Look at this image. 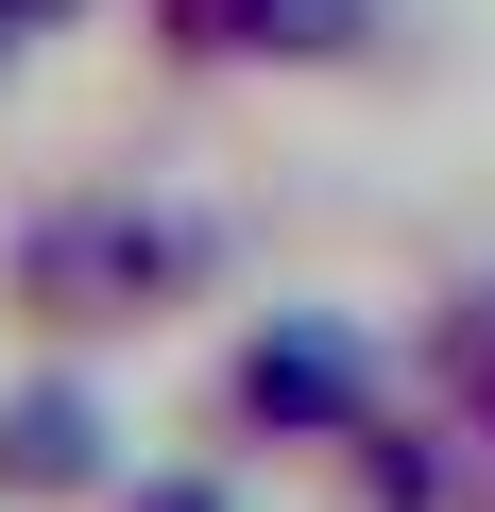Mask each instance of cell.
Here are the masks:
<instances>
[{"label":"cell","mask_w":495,"mask_h":512,"mask_svg":"<svg viewBox=\"0 0 495 512\" xmlns=\"http://www.w3.org/2000/svg\"><path fill=\"white\" fill-rule=\"evenodd\" d=\"M478 478H495V427H478Z\"/></svg>","instance_id":"cell-9"},{"label":"cell","mask_w":495,"mask_h":512,"mask_svg":"<svg viewBox=\"0 0 495 512\" xmlns=\"http://www.w3.org/2000/svg\"><path fill=\"white\" fill-rule=\"evenodd\" d=\"M393 35V0H154L171 69H359Z\"/></svg>","instance_id":"cell-3"},{"label":"cell","mask_w":495,"mask_h":512,"mask_svg":"<svg viewBox=\"0 0 495 512\" xmlns=\"http://www.w3.org/2000/svg\"><path fill=\"white\" fill-rule=\"evenodd\" d=\"M205 274H222V222L205 205H154V188H69V205H35L18 239H0V308L52 325V342H137Z\"/></svg>","instance_id":"cell-1"},{"label":"cell","mask_w":495,"mask_h":512,"mask_svg":"<svg viewBox=\"0 0 495 512\" xmlns=\"http://www.w3.org/2000/svg\"><path fill=\"white\" fill-rule=\"evenodd\" d=\"M427 376H444V410H461V427H495V274H478V291L444 308V342H427Z\"/></svg>","instance_id":"cell-6"},{"label":"cell","mask_w":495,"mask_h":512,"mask_svg":"<svg viewBox=\"0 0 495 512\" xmlns=\"http://www.w3.org/2000/svg\"><path fill=\"white\" fill-rule=\"evenodd\" d=\"M86 495H120V410L52 359L0 393V512H86Z\"/></svg>","instance_id":"cell-4"},{"label":"cell","mask_w":495,"mask_h":512,"mask_svg":"<svg viewBox=\"0 0 495 512\" xmlns=\"http://www.w3.org/2000/svg\"><path fill=\"white\" fill-rule=\"evenodd\" d=\"M103 512H239V478H222V461H171V478H120Z\"/></svg>","instance_id":"cell-7"},{"label":"cell","mask_w":495,"mask_h":512,"mask_svg":"<svg viewBox=\"0 0 495 512\" xmlns=\"http://www.w3.org/2000/svg\"><path fill=\"white\" fill-rule=\"evenodd\" d=\"M461 410L444 427H410V410H359V444H342V478H359V512H461Z\"/></svg>","instance_id":"cell-5"},{"label":"cell","mask_w":495,"mask_h":512,"mask_svg":"<svg viewBox=\"0 0 495 512\" xmlns=\"http://www.w3.org/2000/svg\"><path fill=\"white\" fill-rule=\"evenodd\" d=\"M35 35H86V0H0V52H35Z\"/></svg>","instance_id":"cell-8"},{"label":"cell","mask_w":495,"mask_h":512,"mask_svg":"<svg viewBox=\"0 0 495 512\" xmlns=\"http://www.w3.org/2000/svg\"><path fill=\"white\" fill-rule=\"evenodd\" d=\"M359 410H393V359H376L342 308L239 325V359H222V444H257V461H342Z\"/></svg>","instance_id":"cell-2"}]
</instances>
